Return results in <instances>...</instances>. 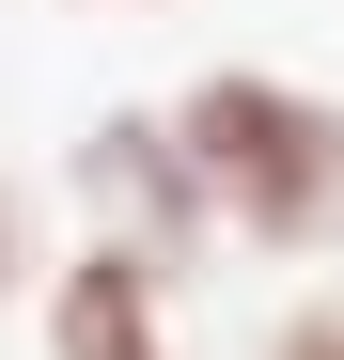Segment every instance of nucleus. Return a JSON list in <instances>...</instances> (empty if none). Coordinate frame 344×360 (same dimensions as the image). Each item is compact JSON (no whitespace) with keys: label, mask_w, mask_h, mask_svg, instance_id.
<instances>
[{"label":"nucleus","mask_w":344,"mask_h":360,"mask_svg":"<svg viewBox=\"0 0 344 360\" xmlns=\"http://www.w3.org/2000/svg\"><path fill=\"white\" fill-rule=\"evenodd\" d=\"M172 141H188L204 204H219V251L251 266H329L344 251V94L298 63H204L172 79Z\"/></svg>","instance_id":"nucleus-1"},{"label":"nucleus","mask_w":344,"mask_h":360,"mask_svg":"<svg viewBox=\"0 0 344 360\" xmlns=\"http://www.w3.org/2000/svg\"><path fill=\"white\" fill-rule=\"evenodd\" d=\"M266 360H344V297H282V314H266Z\"/></svg>","instance_id":"nucleus-5"},{"label":"nucleus","mask_w":344,"mask_h":360,"mask_svg":"<svg viewBox=\"0 0 344 360\" xmlns=\"http://www.w3.org/2000/svg\"><path fill=\"white\" fill-rule=\"evenodd\" d=\"M63 204H79V235H110V251H141L172 282L219 266V204H204L188 141H172V110H94L63 141Z\"/></svg>","instance_id":"nucleus-2"},{"label":"nucleus","mask_w":344,"mask_h":360,"mask_svg":"<svg viewBox=\"0 0 344 360\" xmlns=\"http://www.w3.org/2000/svg\"><path fill=\"white\" fill-rule=\"evenodd\" d=\"M172 266H141V251H110V235H63L47 251V282H32V345L47 360H188L172 345Z\"/></svg>","instance_id":"nucleus-3"},{"label":"nucleus","mask_w":344,"mask_h":360,"mask_svg":"<svg viewBox=\"0 0 344 360\" xmlns=\"http://www.w3.org/2000/svg\"><path fill=\"white\" fill-rule=\"evenodd\" d=\"M47 16H157V0H47Z\"/></svg>","instance_id":"nucleus-6"},{"label":"nucleus","mask_w":344,"mask_h":360,"mask_svg":"<svg viewBox=\"0 0 344 360\" xmlns=\"http://www.w3.org/2000/svg\"><path fill=\"white\" fill-rule=\"evenodd\" d=\"M47 251H63V235H47V188H32V172H0V314H32Z\"/></svg>","instance_id":"nucleus-4"}]
</instances>
